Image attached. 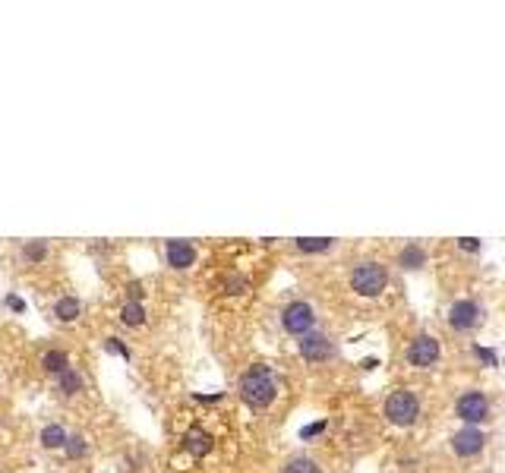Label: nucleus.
<instances>
[{"label": "nucleus", "mask_w": 505, "mask_h": 473, "mask_svg": "<svg viewBox=\"0 0 505 473\" xmlns=\"http://www.w3.org/2000/svg\"><path fill=\"white\" fill-rule=\"evenodd\" d=\"M237 391L244 397V404L262 410V407H272L275 397H278V378H275L272 366L268 363H253L237 382Z\"/></svg>", "instance_id": "f257e3e1"}, {"label": "nucleus", "mask_w": 505, "mask_h": 473, "mask_svg": "<svg viewBox=\"0 0 505 473\" xmlns=\"http://www.w3.org/2000/svg\"><path fill=\"white\" fill-rule=\"evenodd\" d=\"M388 287V272L382 262L367 259V262H357L354 272H351V290L360 297H382V290Z\"/></svg>", "instance_id": "f03ea898"}, {"label": "nucleus", "mask_w": 505, "mask_h": 473, "mask_svg": "<svg viewBox=\"0 0 505 473\" xmlns=\"http://www.w3.org/2000/svg\"><path fill=\"white\" fill-rule=\"evenodd\" d=\"M382 414H386V420L392 426L408 429V426H414L417 417H420V401H417V395L410 388H398V391H392V395L386 397Z\"/></svg>", "instance_id": "7ed1b4c3"}, {"label": "nucleus", "mask_w": 505, "mask_h": 473, "mask_svg": "<svg viewBox=\"0 0 505 473\" xmlns=\"http://www.w3.org/2000/svg\"><path fill=\"white\" fill-rule=\"evenodd\" d=\"M455 417L464 426L487 423L489 420V401H487V395H483V391H477V388L461 391V395H458V401H455Z\"/></svg>", "instance_id": "20e7f679"}, {"label": "nucleus", "mask_w": 505, "mask_h": 473, "mask_svg": "<svg viewBox=\"0 0 505 473\" xmlns=\"http://www.w3.org/2000/svg\"><path fill=\"white\" fill-rule=\"evenodd\" d=\"M281 328L294 337L309 335V331H316V309L307 300H291L281 309Z\"/></svg>", "instance_id": "39448f33"}, {"label": "nucleus", "mask_w": 505, "mask_h": 473, "mask_svg": "<svg viewBox=\"0 0 505 473\" xmlns=\"http://www.w3.org/2000/svg\"><path fill=\"white\" fill-rule=\"evenodd\" d=\"M483 322V309L477 300H470V297H461V300H455L452 306H448V325L458 335H470L477 325Z\"/></svg>", "instance_id": "423d86ee"}, {"label": "nucleus", "mask_w": 505, "mask_h": 473, "mask_svg": "<svg viewBox=\"0 0 505 473\" xmlns=\"http://www.w3.org/2000/svg\"><path fill=\"white\" fill-rule=\"evenodd\" d=\"M439 354H442V347L433 335H417L414 341L408 344V350H404V360L414 369H429L439 363Z\"/></svg>", "instance_id": "0eeeda50"}, {"label": "nucleus", "mask_w": 505, "mask_h": 473, "mask_svg": "<svg viewBox=\"0 0 505 473\" xmlns=\"http://www.w3.org/2000/svg\"><path fill=\"white\" fill-rule=\"evenodd\" d=\"M297 350H300V357L307 363H328L335 357V344H332V337L328 335H322V331H309V335H303L300 341H297Z\"/></svg>", "instance_id": "6e6552de"}, {"label": "nucleus", "mask_w": 505, "mask_h": 473, "mask_svg": "<svg viewBox=\"0 0 505 473\" xmlns=\"http://www.w3.org/2000/svg\"><path fill=\"white\" fill-rule=\"evenodd\" d=\"M199 259V249L190 240H165V262L174 272H190Z\"/></svg>", "instance_id": "1a4fd4ad"}, {"label": "nucleus", "mask_w": 505, "mask_h": 473, "mask_svg": "<svg viewBox=\"0 0 505 473\" xmlns=\"http://www.w3.org/2000/svg\"><path fill=\"white\" fill-rule=\"evenodd\" d=\"M483 448H487V436L480 426H461L452 436V451L458 457H477Z\"/></svg>", "instance_id": "9d476101"}, {"label": "nucleus", "mask_w": 505, "mask_h": 473, "mask_svg": "<svg viewBox=\"0 0 505 473\" xmlns=\"http://www.w3.org/2000/svg\"><path fill=\"white\" fill-rule=\"evenodd\" d=\"M212 448H215V438H212V432H206L202 426H193V429L184 432V451L193 461H202Z\"/></svg>", "instance_id": "9b49d317"}, {"label": "nucleus", "mask_w": 505, "mask_h": 473, "mask_svg": "<svg viewBox=\"0 0 505 473\" xmlns=\"http://www.w3.org/2000/svg\"><path fill=\"white\" fill-rule=\"evenodd\" d=\"M51 313H54V319H57V322L73 325V322L83 319V300H79V297H73V294H64V297H57V300H54Z\"/></svg>", "instance_id": "f8f14e48"}, {"label": "nucleus", "mask_w": 505, "mask_h": 473, "mask_svg": "<svg viewBox=\"0 0 505 473\" xmlns=\"http://www.w3.org/2000/svg\"><path fill=\"white\" fill-rule=\"evenodd\" d=\"M54 385H57V391L64 397H76V395H83L85 391V376L79 373L76 366H66L64 373L54 376Z\"/></svg>", "instance_id": "ddd939ff"}, {"label": "nucleus", "mask_w": 505, "mask_h": 473, "mask_svg": "<svg viewBox=\"0 0 505 473\" xmlns=\"http://www.w3.org/2000/svg\"><path fill=\"white\" fill-rule=\"evenodd\" d=\"M66 438H70V432L60 423H44L42 432H38V445H42L44 451H64Z\"/></svg>", "instance_id": "4468645a"}, {"label": "nucleus", "mask_w": 505, "mask_h": 473, "mask_svg": "<svg viewBox=\"0 0 505 473\" xmlns=\"http://www.w3.org/2000/svg\"><path fill=\"white\" fill-rule=\"evenodd\" d=\"M427 265V249L420 243H404L401 253H398V268L404 272H417V268Z\"/></svg>", "instance_id": "2eb2a0df"}, {"label": "nucleus", "mask_w": 505, "mask_h": 473, "mask_svg": "<svg viewBox=\"0 0 505 473\" xmlns=\"http://www.w3.org/2000/svg\"><path fill=\"white\" fill-rule=\"evenodd\" d=\"M48 256H51L48 240H25L23 249H19V259L25 265H42V262H48Z\"/></svg>", "instance_id": "dca6fc26"}, {"label": "nucleus", "mask_w": 505, "mask_h": 473, "mask_svg": "<svg viewBox=\"0 0 505 473\" xmlns=\"http://www.w3.org/2000/svg\"><path fill=\"white\" fill-rule=\"evenodd\" d=\"M38 363H42V369H44V373H51V376H57V373H64L66 366H73V363H70V354H66L64 347H51V350H44L42 360H38Z\"/></svg>", "instance_id": "f3484780"}, {"label": "nucleus", "mask_w": 505, "mask_h": 473, "mask_svg": "<svg viewBox=\"0 0 505 473\" xmlns=\"http://www.w3.org/2000/svg\"><path fill=\"white\" fill-rule=\"evenodd\" d=\"M145 319H149V313H145L143 303L126 300L124 306H120V322H124L126 328H143V325H145Z\"/></svg>", "instance_id": "a211bd4d"}, {"label": "nucleus", "mask_w": 505, "mask_h": 473, "mask_svg": "<svg viewBox=\"0 0 505 473\" xmlns=\"http://www.w3.org/2000/svg\"><path fill=\"white\" fill-rule=\"evenodd\" d=\"M294 246L303 256H319V253H328L335 246V240L332 236H300V240H294Z\"/></svg>", "instance_id": "6ab92c4d"}, {"label": "nucleus", "mask_w": 505, "mask_h": 473, "mask_svg": "<svg viewBox=\"0 0 505 473\" xmlns=\"http://www.w3.org/2000/svg\"><path fill=\"white\" fill-rule=\"evenodd\" d=\"M281 473H322V467H319V461H313L309 455H294L285 461Z\"/></svg>", "instance_id": "aec40b11"}, {"label": "nucleus", "mask_w": 505, "mask_h": 473, "mask_svg": "<svg viewBox=\"0 0 505 473\" xmlns=\"http://www.w3.org/2000/svg\"><path fill=\"white\" fill-rule=\"evenodd\" d=\"M64 455L70 457V461H83V457L89 455V438L79 436V432L76 436H70L66 438V445H64Z\"/></svg>", "instance_id": "412c9836"}, {"label": "nucleus", "mask_w": 505, "mask_h": 473, "mask_svg": "<svg viewBox=\"0 0 505 473\" xmlns=\"http://www.w3.org/2000/svg\"><path fill=\"white\" fill-rule=\"evenodd\" d=\"M105 354L107 357H120V360H126V363L133 360V350L126 347L120 337H105Z\"/></svg>", "instance_id": "4be33fe9"}, {"label": "nucleus", "mask_w": 505, "mask_h": 473, "mask_svg": "<svg viewBox=\"0 0 505 473\" xmlns=\"http://www.w3.org/2000/svg\"><path fill=\"white\" fill-rule=\"evenodd\" d=\"M4 306L10 309V313H16V316H23L25 309H29V306H25V300H23V297H19V294H13V290L4 297Z\"/></svg>", "instance_id": "5701e85b"}, {"label": "nucleus", "mask_w": 505, "mask_h": 473, "mask_svg": "<svg viewBox=\"0 0 505 473\" xmlns=\"http://www.w3.org/2000/svg\"><path fill=\"white\" fill-rule=\"evenodd\" d=\"M474 354L480 357L483 366H496V363H499V354H496V350H489V347H480V344H474Z\"/></svg>", "instance_id": "b1692460"}, {"label": "nucleus", "mask_w": 505, "mask_h": 473, "mask_svg": "<svg viewBox=\"0 0 505 473\" xmlns=\"http://www.w3.org/2000/svg\"><path fill=\"white\" fill-rule=\"evenodd\" d=\"M319 432H326V420H316V423H309V426H303L300 429V438L307 442V438H313V436H319Z\"/></svg>", "instance_id": "393cba45"}, {"label": "nucleus", "mask_w": 505, "mask_h": 473, "mask_svg": "<svg viewBox=\"0 0 505 473\" xmlns=\"http://www.w3.org/2000/svg\"><path fill=\"white\" fill-rule=\"evenodd\" d=\"M143 297H145V290H143V284H139V281H133L130 287H126V300L143 303Z\"/></svg>", "instance_id": "a878e982"}, {"label": "nucleus", "mask_w": 505, "mask_h": 473, "mask_svg": "<svg viewBox=\"0 0 505 473\" xmlns=\"http://www.w3.org/2000/svg\"><path fill=\"white\" fill-rule=\"evenodd\" d=\"M458 249H464V253H480V240H474V236H461V240H458Z\"/></svg>", "instance_id": "bb28decb"}, {"label": "nucleus", "mask_w": 505, "mask_h": 473, "mask_svg": "<svg viewBox=\"0 0 505 473\" xmlns=\"http://www.w3.org/2000/svg\"><path fill=\"white\" fill-rule=\"evenodd\" d=\"M246 290V281L244 278H231L227 281V294H244Z\"/></svg>", "instance_id": "cd10ccee"}, {"label": "nucleus", "mask_w": 505, "mask_h": 473, "mask_svg": "<svg viewBox=\"0 0 505 473\" xmlns=\"http://www.w3.org/2000/svg\"><path fill=\"white\" fill-rule=\"evenodd\" d=\"M193 397H196V401H202V404H215V401H221L225 395L218 391V395H193Z\"/></svg>", "instance_id": "c85d7f7f"}, {"label": "nucleus", "mask_w": 505, "mask_h": 473, "mask_svg": "<svg viewBox=\"0 0 505 473\" xmlns=\"http://www.w3.org/2000/svg\"><path fill=\"white\" fill-rule=\"evenodd\" d=\"M360 366H363V369H376V366H379V360H376V357H367Z\"/></svg>", "instance_id": "c756f323"}]
</instances>
